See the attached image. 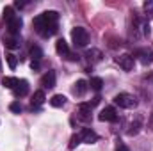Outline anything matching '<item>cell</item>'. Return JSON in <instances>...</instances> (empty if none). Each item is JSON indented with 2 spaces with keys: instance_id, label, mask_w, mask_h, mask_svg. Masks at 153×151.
Masks as SVG:
<instances>
[{
  "instance_id": "44dd1931",
  "label": "cell",
  "mask_w": 153,
  "mask_h": 151,
  "mask_svg": "<svg viewBox=\"0 0 153 151\" xmlns=\"http://www.w3.org/2000/svg\"><path fill=\"white\" fill-rule=\"evenodd\" d=\"M139 128H141V121H139V119H135V121L130 124V130H128L126 133H128L130 137H132V135H137V133H139Z\"/></svg>"
},
{
  "instance_id": "ba28073f",
  "label": "cell",
  "mask_w": 153,
  "mask_h": 151,
  "mask_svg": "<svg viewBox=\"0 0 153 151\" xmlns=\"http://www.w3.org/2000/svg\"><path fill=\"white\" fill-rule=\"evenodd\" d=\"M4 44H5V48H11V50H14V48H20V36H14V34H5L4 38Z\"/></svg>"
},
{
  "instance_id": "cb8c5ba5",
  "label": "cell",
  "mask_w": 153,
  "mask_h": 151,
  "mask_svg": "<svg viewBox=\"0 0 153 151\" xmlns=\"http://www.w3.org/2000/svg\"><path fill=\"white\" fill-rule=\"evenodd\" d=\"M14 16H16V14H14V7H5V9H4V20H5V21H11Z\"/></svg>"
},
{
  "instance_id": "f546056e",
  "label": "cell",
  "mask_w": 153,
  "mask_h": 151,
  "mask_svg": "<svg viewBox=\"0 0 153 151\" xmlns=\"http://www.w3.org/2000/svg\"><path fill=\"white\" fill-rule=\"evenodd\" d=\"M148 126H150V128L153 130V112L150 114V119H148Z\"/></svg>"
},
{
  "instance_id": "4fadbf2b",
  "label": "cell",
  "mask_w": 153,
  "mask_h": 151,
  "mask_svg": "<svg viewBox=\"0 0 153 151\" xmlns=\"http://www.w3.org/2000/svg\"><path fill=\"white\" fill-rule=\"evenodd\" d=\"M41 85H43L45 89H52V87H55V71H48V73H45L43 78H41Z\"/></svg>"
},
{
  "instance_id": "4316f807",
  "label": "cell",
  "mask_w": 153,
  "mask_h": 151,
  "mask_svg": "<svg viewBox=\"0 0 153 151\" xmlns=\"http://www.w3.org/2000/svg\"><path fill=\"white\" fill-rule=\"evenodd\" d=\"M116 151H130V150H128V146H125L123 142H119L117 148H116Z\"/></svg>"
},
{
  "instance_id": "ac0fdd59",
  "label": "cell",
  "mask_w": 153,
  "mask_h": 151,
  "mask_svg": "<svg viewBox=\"0 0 153 151\" xmlns=\"http://www.w3.org/2000/svg\"><path fill=\"white\" fill-rule=\"evenodd\" d=\"M18 84H20V80H18L16 76H4V78H2V85L7 87V89H14Z\"/></svg>"
},
{
  "instance_id": "30bf717a",
  "label": "cell",
  "mask_w": 153,
  "mask_h": 151,
  "mask_svg": "<svg viewBox=\"0 0 153 151\" xmlns=\"http://www.w3.org/2000/svg\"><path fill=\"white\" fill-rule=\"evenodd\" d=\"M22 25H23L22 18H20V16H14L11 21H7V29H9V34H14V36H18V32H20Z\"/></svg>"
},
{
  "instance_id": "7a4b0ae2",
  "label": "cell",
  "mask_w": 153,
  "mask_h": 151,
  "mask_svg": "<svg viewBox=\"0 0 153 151\" xmlns=\"http://www.w3.org/2000/svg\"><path fill=\"white\" fill-rule=\"evenodd\" d=\"M114 103L121 109H134L137 105V100H135V96H132L128 93H119L114 96Z\"/></svg>"
},
{
  "instance_id": "f1b7e54d",
  "label": "cell",
  "mask_w": 153,
  "mask_h": 151,
  "mask_svg": "<svg viewBox=\"0 0 153 151\" xmlns=\"http://www.w3.org/2000/svg\"><path fill=\"white\" fill-rule=\"evenodd\" d=\"M39 66H41L39 61H32V62H30V68H32V70H39Z\"/></svg>"
},
{
  "instance_id": "5bb4252c",
  "label": "cell",
  "mask_w": 153,
  "mask_h": 151,
  "mask_svg": "<svg viewBox=\"0 0 153 151\" xmlns=\"http://www.w3.org/2000/svg\"><path fill=\"white\" fill-rule=\"evenodd\" d=\"M45 91H36L32 94V100H30V107H36V109H41V105L45 103Z\"/></svg>"
},
{
  "instance_id": "52a82bcc",
  "label": "cell",
  "mask_w": 153,
  "mask_h": 151,
  "mask_svg": "<svg viewBox=\"0 0 153 151\" xmlns=\"http://www.w3.org/2000/svg\"><path fill=\"white\" fill-rule=\"evenodd\" d=\"M116 62H117V64H119L125 71L134 70V57H132V55H128V53H123V55L116 57Z\"/></svg>"
},
{
  "instance_id": "8fae6325",
  "label": "cell",
  "mask_w": 153,
  "mask_h": 151,
  "mask_svg": "<svg viewBox=\"0 0 153 151\" xmlns=\"http://www.w3.org/2000/svg\"><path fill=\"white\" fill-rule=\"evenodd\" d=\"M91 112H93L91 103H80V105H78V117H80L82 121H89V119H91Z\"/></svg>"
},
{
  "instance_id": "2e32d148",
  "label": "cell",
  "mask_w": 153,
  "mask_h": 151,
  "mask_svg": "<svg viewBox=\"0 0 153 151\" xmlns=\"http://www.w3.org/2000/svg\"><path fill=\"white\" fill-rule=\"evenodd\" d=\"M87 89H89V84L85 82V80H76L75 84V89H73V93H75V96H84L85 93H87Z\"/></svg>"
},
{
  "instance_id": "e0dca14e",
  "label": "cell",
  "mask_w": 153,
  "mask_h": 151,
  "mask_svg": "<svg viewBox=\"0 0 153 151\" xmlns=\"http://www.w3.org/2000/svg\"><path fill=\"white\" fill-rule=\"evenodd\" d=\"M64 103H66V96H62V94H53V96L50 98V105L55 107V109L64 107Z\"/></svg>"
},
{
  "instance_id": "7402d4cb",
  "label": "cell",
  "mask_w": 153,
  "mask_h": 151,
  "mask_svg": "<svg viewBox=\"0 0 153 151\" xmlns=\"http://www.w3.org/2000/svg\"><path fill=\"white\" fill-rule=\"evenodd\" d=\"M30 55H32V61H41V57H43V50L34 44V46L30 48Z\"/></svg>"
},
{
  "instance_id": "9c48e42d",
  "label": "cell",
  "mask_w": 153,
  "mask_h": 151,
  "mask_svg": "<svg viewBox=\"0 0 153 151\" xmlns=\"http://www.w3.org/2000/svg\"><path fill=\"white\" fill-rule=\"evenodd\" d=\"M102 57H103V53H102L98 48H91V50L85 52V59H87L91 64H98V62H102Z\"/></svg>"
},
{
  "instance_id": "9a60e30c",
  "label": "cell",
  "mask_w": 153,
  "mask_h": 151,
  "mask_svg": "<svg viewBox=\"0 0 153 151\" xmlns=\"http://www.w3.org/2000/svg\"><path fill=\"white\" fill-rule=\"evenodd\" d=\"M55 52H57L59 55H62V57H68V53H70L68 43H66L64 39H57V43H55Z\"/></svg>"
},
{
  "instance_id": "3957f363",
  "label": "cell",
  "mask_w": 153,
  "mask_h": 151,
  "mask_svg": "<svg viewBox=\"0 0 153 151\" xmlns=\"http://www.w3.org/2000/svg\"><path fill=\"white\" fill-rule=\"evenodd\" d=\"M71 39L75 43V46H87L89 43V34L84 27H75L71 30Z\"/></svg>"
},
{
  "instance_id": "484cf974",
  "label": "cell",
  "mask_w": 153,
  "mask_h": 151,
  "mask_svg": "<svg viewBox=\"0 0 153 151\" xmlns=\"http://www.w3.org/2000/svg\"><path fill=\"white\" fill-rule=\"evenodd\" d=\"M80 142H82V141H80V135H76V133L71 135V139H70V150H75Z\"/></svg>"
},
{
  "instance_id": "d4e9b609",
  "label": "cell",
  "mask_w": 153,
  "mask_h": 151,
  "mask_svg": "<svg viewBox=\"0 0 153 151\" xmlns=\"http://www.w3.org/2000/svg\"><path fill=\"white\" fill-rule=\"evenodd\" d=\"M9 110L14 114H22V110H23V107L20 105V101H13L11 105H9Z\"/></svg>"
},
{
  "instance_id": "277c9868",
  "label": "cell",
  "mask_w": 153,
  "mask_h": 151,
  "mask_svg": "<svg viewBox=\"0 0 153 151\" xmlns=\"http://www.w3.org/2000/svg\"><path fill=\"white\" fill-rule=\"evenodd\" d=\"M135 57L139 59L141 64L148 66L153 62V50L152 48H139V50H135Z\"/></svg>"
},
{
  "instance_id": "603a6c76",
  "label": "cell",
  "mask_w": 153,
  "mask_h": 151,
  "mask_svg": "<svg viewBox=\"0 0 153 151\" xmlns=\"http://www.w3.org/2000/svg\"><path fill=\"white\" fill-rule=\"evenodd\" d=\"M143 9H144V13H146V16H148V18H153V0L144 2Z\"/></svg>"
},
{
  "instance_id": "83f0119b",
  "label": "cell",
  "mask_w": 153,
  "mask_h": 151,
  "mask_svg": "<svg viewBox=\"0 0 153 151\" xmlns=\"http://www.w3.org/2000/svg\"><path fill=\"white\" fill-rule=\"evenodd\" d=\"M68 59H70V61H78L80 57H78L76 53H71V52H70V53H68Z\"/></svg>"
},
{
  "instance_id": "ffe728a7",
  "label": "cell",
  "mask_w": 153,
  "mask_h": 151,
  "mask_svg": "<svg viewBox=\"0 0 153 151\" xmlns=\"http://www.w3.org/2000/svg\"><path fill=\"white\" fill-rule=\"evenodd\" d=\"M5 61H7V64H9L11 70H14V68L18 66V57H16L14 53H7V55H5Z\"/></svg>"
},
{
  "instance_id": "5b68a950",
  "label": "cell",
  "mask_w": 153,
  "mask_h": 151,
  "mask_svg": "<svg viewBox=\"0 0 153 151\" xmlns=\"http://www.w3.org/2000/svg\"><path fill=\"white\" fill-rule=\"evenodd\" d=\"M98 119L103 121V123H116V121H117V112H116L114 107H105V109L100 112Z\"/></svg>"
},
{
  "instance_id": "7c38bea8",
  "label": "cell",
  "mask_w": 153,
  "mask_h": 151,
  "mask_svg": "<svg viewBox=\"0 0 153 151\" xmlns=\"http://www.w3.org/2000/svg\"><path fill=\"white\" fill-rule=\"evenodd\" d=\"M13 93H14L16 98H23V96H27V93H29V82H27V80H20V84L13 89Z\"/></svg>"
},
{
  "instance_id": "6da1fadb",
  "label": "cell",
  "mask_w": 153,
  "mask_h": 151,
  "mask_svg": "<svg viewBox=\"0 0 153 151\" xmlns=\"http://www.w3.org/2000/svg\"><path fill=\"white\" fill-rule=\"evenodd\" d=\"M57 20H59V14L55 11H45L43 14L34 18L32 25H34V29L39 36L50 38L57 32Z\"/></svg>"
},
{
  "instance_id": "8992f818",
  "label": "cell",
  "mask_w": 153,
  "mask_h": 151,
  "mask_svg": "<svg viewBox=\"0 0 153 151\" xmlns=\"http://www.w3.org/2000/svg\"><path fill=\"white\" fill-rule=\"evenodd\" d=\"M80 141L85 142V144H94V142L98 141V133H96L94 130H91V128H82V132H80Z\"/></svg>"
},
{
  "instance_id": "4dcf8cb0",
  "label": "cell",
  "mask_w": 153,
  "mask_h": 151,
  "mask_svg": "<svg viewBox=\"0 0 153 151\" xmlns=\"http://www.w3.org/2000/svg\"><path fill=\"white\" fill-rule=\"evenodd\" d=\"M14 7H25V4L23 2H14Z\"/></svg>"
},
{
  "instance_id": "d6986e66",
  "label": "cell",
  "mask_w": 153,
  "mask_h": 151,
  "mask_svg": "<svg viewBox=\"0 0 153 151\" xmlns=\"http://www.w3.org/2000/svg\"><path fill=\"white\" fill-rule=\"evenodd\" d=\"M87 84H89V87H91L93 91H96V93H98V91H102V87H103V80H102L100 76H93Z\"/></svg>"
}]
</instances>
